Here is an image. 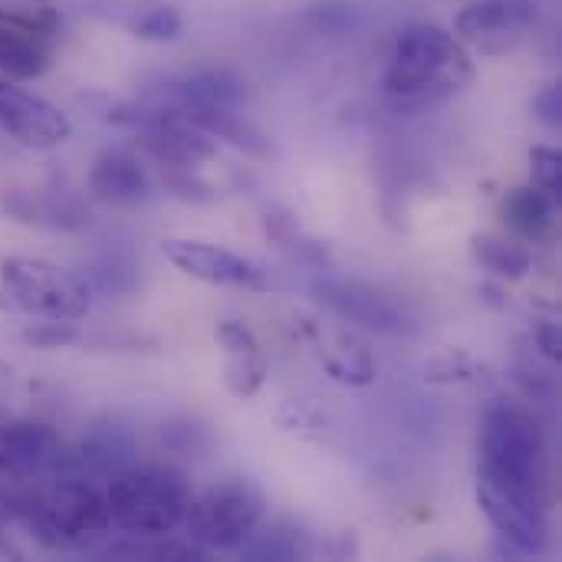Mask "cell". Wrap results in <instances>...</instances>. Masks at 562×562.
<instances>
[{
    "instance_id": "obj_1",
    "label": "cell",
    "mask_w": 562,
    "mask_h": 562,
    "mask_svg": "<svg viewBox=\"0 0 562 562\" xmlns=\"http://www.w3.org/2000/svg\"><path fill=\"white\" fill-rule=\"evenodd\" d=\"M474 79V59L468 46L441 23H408L395 36L385 69L382 92L398 109H435L468 89Z\"/></svg>"
},
{
    "instance_id": "obj_2",
    "label": "cell",
    "mask_w": 562,
    "mask_h": 562,
    "mask_svg": "<svg viewBox=\"0 0 562 562\" xmlns=\"http://www.w3.org/2000/svg\"><path fill=\"white\" fill-rule=\"evenodd\" d=\"M3 510L46 550H89L112 533L105 497L82 474H59L49 484L20 487L3 497Z\"/></svg>"
},
{
    "instance_id": "obj_3",
    "label": "cell",
    "mask_w": 562,
    "mask_h": 562,
    "mask_svg": "<svg viewBox=\"0 0 562 562\" xmlns=\"http://www.w3.org/2000/svg\"><path fill=\"white\" fill-rule=\"evenodd\" d=\"M105 507L112 527L128 537H168L184 524L191 484L165 464H125L105 477Z\"/></svg>"
},
{
    "instance_id": "obj_4",
    "label": "cell",
    "mask_w": 562,
    "mask_h": 562,
    "mask_svg": "<svg viewBox=\"0 0 562 562\" xmlns=\"http://www.w3.org/2000/svg\"><path fill=\"white\" fill-rule=\"evenodd\" d=\"M89 306V283L72 270L43 257L0 254V316L76 323Z\"/></svg>"
},
{
    "instance_id": "obj_5",
    "label": "cell",
    "mask_w": 562,
    "mask_h": 562,
    "mask_svg": "<svg viewBox=\"0 0 562 562\" xmlns=\"http://www.w3.org/2000/svg\"><path fill=\"white\" fill-rule=\"evenodd\" d=\"M547 431L540 418L514 398H494L484 408L477 435V471L543 491Z\"/></svg>"
},
{
    "instance_id": "obj_6",
    "label": "cell",
    "mask_w": 562,
    "mask_h": 562,
    "mask_svg": "<svg viewBox=\"0 0 562 562\" xmlns=\"http://www.w3.org/2000/svg\"><path fill=\"white\" fill-rule=\"evenodd\" d=\"M263 524V494L244 477H224L201 497H191L184 514L188 540L207 553L240 550Z\"/></svg>"
},
{
    "instance_id": "obj_7",
    "label": "cell",
    "mask_w": 562,
    "mask_h": 562,
    "mask_svg": "<svg viewBox=\"0 0 562 562\" xmlns=\"http://www.w3.org/2000/svg\"><path fill=\"white\" fill-rule=\"evenodd\" d=\"M109 122L128 128L135 145L161 168H198L217 158V142L178 105H119L109 112Z\"/></svg>"
},
{
    "instance_id": "obj_8",
    "label": "cell",
    "mask_w": 562,
    "mask_h": 562,
    "mask_svg": "<svg viewBox=\"0 0 562 562\" xmlns=\"http://www.w3.org/2000/svg\"><path fill=\"white\" fill-rule=\"evenodd\" d=\"M477 507L504 540L520 557H543L550 550V517L547 491L510 484L477 471Z\"/></svg>"
},
{
    "instance_id": "obj_9",
    "label": "cell",
    "mask_w": 562,
    "mask_h": 562,
    "mask_svg": "<svg viewBox=\"0 0 562 562\" xmlns=\"http://www.w3.org/2000/svg\"><path fill=\"white\" fill-rule=\"evenodd\" d=\"M0 132L33 151H49L69 142L72 122L40 92L0 76Z\"/></svg>"
},
{
    "instance_id": "obj_10",
    "label": "cell",
    "mask_w": 562,
    "mask_h": 562,
    "mask_svg": "<svg viewBox=\"0 0 562 562\" xmlns=\"http://www.w3.org/2000/svg\"><path fill=\"white\" fill-rule=\"evenodd\" d=\"M540 20L537 0H477L468 3L458 16L451 33L461 43L477 46L481 53H510Z\"/></svg>"
},
{
    "instance_id": "obj_11",
    "label": "cell",
    "mask_w": 562,
    "mask_h": 562,
    "mask_svg": "<svg viewBox=\"0 0 562 562\" xmlns=\"http://www.w3.org/2000/svg\"><path fill=\"white\" fill-rule=\"evenodd\" d=\"M313 296L342 323L382 336H398L408 329L405 310L385 296L382 290L362 283V280H336V277H319L313 283Z\"/></svg>"
},
{
    "instance_id": "obj_12",
    "label": "cell",
    "mask_w": 562,
    "mask_h": 562,
    "mask_svg": "<svg viewBox=\"0 0 562 562\" xmlns=\"http://www.w3.org/2000/svg\"><path fill=\"white\" fill-rule=\"evenodd\" d=\"M165 260L181 270L191 280L211 283V286H237V290H267V270L227 247L204 244V240H165L161 244Z\"/></svg>"
},
{
    "instance_id": "obj_13",
    "label": "cell",
    "mask_w": 562,
    "mask_h": 562,
    "mask_svg": "<svg viewBox=\"0 0 562 562\" xmlns=\"http://www.w3.org/2000/svg\"><path fill=\"white\" fill-rule=\"evenodd\" d=\"M63 441L49 425L10 422L0 425V474L10 481H36L56 471Z\"/></svg>"
},
{
    "instance_id": "obj_14",
    "label": "cell",
    "mask_w": 562,
    "mask_h": 562,
    "mask_svg": "<svg viewBox=\"0 0 562 562\" xmlns=\"http://www.w3.org/2000/svg\"><path fill=\"white\" fill-rule=\"evenodd\" d=\"M89 191L105 204L128 207L151 198V178L132 151L109 148L89 168Z\"/></svg>"
},
{
    "instance_id": "obj_15",
    "label": "cell",
    "mask_w": 562,
    "mask_h": 562,
    "mask_svg": "<svg viewBox=\"0 0 562 562\" xmlns=\"http://www.w3.org/2000/svg\"><path fill=\"white\" fill-rule=\"evenodd\" d=\"M171 92L178 109H240L247 99V82L227 66H201L181 76Z\"/></svg>"
},
{
    "instance_id": "obj_16",
    "label": "cell",
    "mask_w": 562,
    "mask_h": 562,
    "mask_svg": "<svg viewBox=\"0 0 562 562\" xmlns=\"http://www.w3.org/2000/svg\"><path fill=\"white\" fill-rule=\"evenodd\" d=\"M204 135H211L214 142H224L231 148H237L240 155L247 158H273L277 155V145L273 138L257 125L250 122L247 115H240L237 109H181Z\"/></svg>"
},
{
    "instance_id": "obj_17",
    "label": "cell",
    "mask_w": 562,
    "mask_h": 562,
    "mask_svg": "<svg viewBox=\"0 0 562 562\" xmlns=\"http://www.w3.org/2000/svg\"><path fill=\"white\" fill-rule=\"evenodd\" d=\"M501 214L514 237H520L524 244H540L557 227V198L537 184H520L507 191Z\"/></svg>"
},
{
    "instance_id": "obj_18",
    "label": "cell",
    "mask_w": 562,
    "mask_h": 562,
    "mask_svg": "<svg viewBox=\"0 0 562 562\" xmlns=\"http://www.w3.org/2000/svg\"><path fill=\"white\" fill-rule=\"evenodd\" d=\"M53 63V40L23 26L0 23V76L26 82L40 79Z\"/></svg>"
},
{
    "instance_id": "obj_19",
    "label": "cell",
    "mask_w": 562,
    "mask_h": 562,
    "mask_svg": "<svg viewBox=\"0 0 562 562\" xmlns=\"http://www.w3.org/2000/svg\"><path fill=\"white\" fill-rule=\"evenodd\" d=\"M3 211L23 224L49 227V231H79L89 224V211H82L72 198L43 194V191H10L3 198Z\"/></svg>"
},
{
    "instance_id": "obj_20",
    "label": "cell",
    "mask_w": 562,
    "mask_h": 562,
    "mask_svg": "<svg viewBox=\"0 0 562 562\" xmlns=\"http://www.w3.org/2000/svg\"><path fill=\"white\" fill-rule=\"evenodd\" d=\"M471 257L497 280L517 283L527 280L533 270V250L514 237V234H497V231H484L471 237Z\"/></svg>"
},
{
    "instance_id": "obj_21",
    "label": "cell",
    "mask_w": 562,
    "mask_h": 562,
    "mask_svg": "<svg viewBox=\"0 0 562 562\" xmlns=\"http://www.w3.org/2000/svg\"><path fill=\"white\" fill-rule=\"evenodd\" d=\"M263 231H267V237L286 254V257H293L296 263H306V267H329V254H326V247L313 237V234H306L303 227H300V221L290 214V211H283V207H267V214H263Z\"/></svg>"
},
{
    "instance_id": "obj_22",
    "label": "cell",
    "mask_w": 562,
    "mask_h": 562,
    "mask_svg": "<svg viewBox=\"0 0 562 562\" xmlns=\"http://www.w3.org/2000/svg\"><path fill=\"white\" fill-rule=\"evenodd\" d=\"M323 369L329 372V379H336L342 385H352V389H362V385L375 382V359H372V352L366 349V342H352V336H346V333L336 336V349H326Z\"/></svg>"
},
{
    "instance_id": "obj_23",
    "label": "cell",
    "mask_w": 562,
    "mask_h": 562,
    "mask_svg": "<svg viewBox=\"0 0 562 562\" xmlns=\"http://www.w3.org/2000/svg\"><path fill=\"white\" fill-rule=\"evenodd\" d=\"M267 375H270V362H267V356H263L260 346L257 349H247V352H231L227 356L224 385H227V392L234 398H240V402L254 398L263 389Z\"/></svg>"
},
{
    "instance_id": "obj_24",
    "label": "cell",
    "mask_w": 562,
    "mask_h": 562,
    "mask_svg": "<svg viewBox=\"0 0 562 562\" xmlns=\"http://www.w3.org/2000/svg\"><path fill=\"white\" fill-rule=\"evenodd\" d=\"M105 553L128 560H207V550H201L198 543H175L165 537H128L122 543H112Z\"/></svg>"
},
{
    "instance_id": "obj_25",
    "label": "cell",
    "mask_w": 562,
    "mask_h": 562,
    "mask_svg": "<svg viewBox=\"0 0 562 562\" xmlns=\"http://www.w3.org/2000/svg\"><path fill=\"white\" fill-rule=\"evenodd\" d=\"M0 23L23 26V30L56 40L63 20L53 0H0Z\"/></svg>"
},
{
    "instance_id": "obj_26",
    "label": "cell",
    "mask_w": 562,
    "mask_h": 562,
    "mask_svg": "<svg viewBox=\"0 0 562 562\" xmlns=\"http://www.w3.org/2000/svg\"><path fill=\"white\" fill-rule=\"evenodd\" d=\"M132 36L145 40V43H168V40H178L181 30H184V20H181V10L178 7H151L145 10L142 16H135L128 23Z\"/></svg>"
},
{
    "instance_id": "obj_27",
    "label": "cell",
    "mask_w": 562,
    "mask_h": 562,
    "mask_svg": "<svg viewBox=\"0 0 562 562\" xmlns=\"http://www.w3.org/2000/svg\"><path fill=\"white\" fill-rule=\"evenodd\" d=\"M530 184L543 188L547 194L560 198L562 191V155L560 148L533 145L530 148Z\"/></svg>"
},
{
    "instance_id": "obj_28",
    "label": "cell",
    "mask_w": 562,
    "mask_h": 562,
    "mask_svg": "<svg viewBox=\"0 0 562 562\" xmlns=\"http://www.w3.org/2000/svg\"><path fill=\"white\" fill-rule=\"evenodd\" d=\"M161 184H165L175 198L194 201V204H207V201L217 198V191H214L204 178H198L194 168H161Z\"/></svg>"
},
{
    "instance_id": "obj_29",
    "label": "cell",
    "mask_w": 562,
    "mask_h": 562,
    "mask_svg": "<svg viewBox=\"0 0 562 562\" xmlns=\"http://www.w3.org/2000/svg\"><path fill=\"white\" fill-rule=\"evenodd\" d=\"M23 339L36 349H63V346H72L79 339V329L72 323H63V319H43V323L23 329Z\"/></svg>"
},
{
    "instance_id": "obj_30",
    "label": "cell",
    "mask_w": 562,
    "mask_h": 562,
    "mask_svg": "<svg viewBox=\"0 0 562 562\" xmlns=\"http://www.w3.org/2000/svg\"><path fill=\"white\" fill-rule=\"evenodd\" d=\"M214 339L224 346V352H227V356H231V352H247V349H257V346H260V342H257V336H254V329H250V326H244V323H237V319H224V323H217Z\"/></svg>"
},
{
    "instance_id": "obj_31",
    "label": "cell",
    "mask_w": 562,
    "mask_h": 562,
    "mask_svg": "<svg viewBox=\"0 0 562 562\" xmlns=\"http://www.w3.org/2000/svg\"><path fill=\"white\" fill-rule=\"evenodd\" d=\"M161 441L175 451V454H194V451H201L204 445H207V438H204V431L198 428V425H168V428H161Z\"/></svg>"
},
{
    "instance_id": "obj_32",
    "label": "cell",
    "mask_w": 562,
    "mask_h": 562,
    "mask_svg": "<svg viewBox=\"0 0 562 562\" xmlns=\"http://www.w3.org/2000/svg\"><path fill=\"white\" fill-rule=\"evenodd\" d=\"M352 13V3H342V0H323V3H313L310 7V20L323 30H339Z\"/></svg>"
},
{
    "instance_id": "obj_33",
    "label": "cell",
    "mask_w": 562,
    "mask_h": 562,
    "mask_svg": "<svg viewBox=\"0 0 562 562\" xmlns=\"http://www.w3.org/2000/svg\"><path fill=\"white\" fill-rule=\"evenodd\" d=\"M533 112H537V119L540 122H547L550 128H560L562 122V89L553 82V86H547L537 99H533Z\"/></svg>"
},
{
    "instance_id": "obj_34",
    "label": "cell",
    "mask_w": 562,
    "mask_h": 562,
    "mask_svg": "<svg viewBox=\"0 0 562 562\" xmlns=\"http://www.w3.org/2000/svg\"><path fill=\"white\" fill-rule=\"evenodd\" d=\"M533 342H537V349H540V356H543V359L560 362L562 336L557 323H537V329H533Z\"/></svg>"
}]
</instances>
